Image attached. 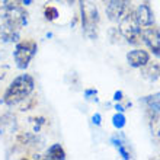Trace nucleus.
<instances>
[{
    "label": "nucleus",
    "instance_id": "f257e3e1",
    "mask_svg": "<svg viewBox=\"0 0 160 160\" xmlns=\"http://www.w3.org/2000/svg\"><path fill=\"white\" fill-rule=\"evenodd\" d=\"M34 77L29 74H22V76L16 77L6 89V92L3 95V102L9 106L21 103L25 98H28L34 92Z\"/></svg>",
    "mask_w": 160,
    "mask_h": 160
},
{
    "label": "nucleus",
    "instance_id": "f03ea898",
    "mask_svg": "<svg viewBox=\"0 0 160 160\" xmlns=\"http://www.w3.org/2000/svg\"><path fill=\"white\" fill-rule=\"evenodd\" d=\"M80 13H82V25H83L84 35L90 39L96 38L98 25H99V12L98 8L89 0H79Z\"/></svg>",
    "mask_w": 160,
    "mask_h": 160
},
{
    "label": "nucleus",
    "instance_id": "7ed1b4c3",
    "mask_svg": "<svg viewBox=\"0 0 160 160\" xmlns=\"http://www.w3.org/2000/svg\"><path fill=\"white\" fill-rule=\"evenodd\" d=\"M119 32L127 42L130 44H138L141 38V26H140L137 18H135L134 10H128V12L121 18V23H119Z\"/></svg>",
    "mask_w": 160,
    "mask_h": 160
},
{
    "label": "nucleus",
    "instance_id": "20e7f679",
    "mask_svg": "<svg viewBox=\"0 0 160 160\" xmlns=\"http://www.w3.org/2000/svg\"><path fill=\"white\" fill-rule=\"evenodd\" d=\"M0 18L3 19L4 25L10 26L13 29H21L28 22V13L22 6H2L0 9Z\"/></svg>",
    "mask_w": 160,
    "mask_h": 160
},
{
    "label": "nucleus",
    "instance_id": "39448f33",
    "mask_svg": "<svg viewBox=\"0 0 160 160\" xmlns=\"http://www.w3.org/2000/svg\"><path fill=\"white\" fill-rule=\"evenodd\" d=\"M38 45L34 39H23V41L18 42L16 48H15V61H16L19 68H26L29 66L31 60L34 58V55L37 54Z\"/></svg>",
    "mask_w": 160,
    "mask_h": 160
},
{
    "label": "nucleus",
    "instance_id": "423d86ee",
    "mask_svg": "<svg viewBox=\"0 0 160 160\" xmlns=\"http://www.w3.org/2000/svg\"><path fill=\"white\" fill-rule=\"evenodd\" d=\"M106 8V15L111 21H119L130 10V0H103Z\"/></svg>",
    "mask_w": 160,
    "mask_h": 160
},
{
    "label": "nucleus",
    "instance_id": "0eeeda50",
    "mask_svg": "<svg viewBox=\"0 0 160 160\" xmlns=\"http://www.w3.org/2000/svg\"><path fill=\"white\" fill-rule=\"evenodd\" d=\"M141 38L154 54L160 55V29L157 26H144V29H141Z\"/></svg>",
    "mask_w": 160,
    "mask_h": 160
},
{
    "label": "nucleus",
    "instance_id": "6e6552de",
    "mask_svg": "<svg viewBox=\"0 0 160 160\" xmlns=\"http://www.w3.org/2000/svg\"><path fill=\"white\" fill-rule=\"evenodd\" d=\"M135 18L138 21L140 26H150L154 23V15H153L152 8L148 6V2H144L137 8V10H134Z\"/></svg>",
    "mask_w": 160,
    "mask_h": 160
},
{
    "label": "nucleus",
    "instance_id": "1a4fd4ad",
    "mask_svg": "<svg viewBox=\"0 0 160 160\" xmlns=\"http://www.w3.org/2000/svg\"><path fill=\"white\" fill-rule=\"evenodd\" d=\"M127 61H128V64L131 67L140 68L150 61V55H148L147 51L144 50H134L127 54Z\"/></svg>",
    "mask_w": 160,
    "mask_h": 160
},
{
    "label": "nucleus",
    "instance_id": "9d476101",
    "mask_svg": "<svg viewBox=\"0 0 160 160\" xmlns=\"http://www.w3.org/2000/svg\"><path fill=\"white\" fill-rule=\"evenodd\" d=\"M140 68H141L143 77L150 80V82H154V80H157L160 77V66L156 63H147Z\"/></svg>",
    "mask_w": 160,
    "mask_h": 160
},
{
    "label": "nucleus",
    "instance_id": "9b49d317",
    "mask_svg": "<svg viewBox=\"0 0 160 160\" xmlns=\"http://www.w3.org/2000/svg\"><path fill=\"white\" fill-rule=\"evenodd\" d=\"M64 157H66V152H64V148L60 144L51 146L48 148V152H47V159H50V160H61Z\"/></svg>",
    "mask_w": 160,
    "mask_h": 160
},
{
    "label": "nucleus",
    "instance_id": "f8f14e48",
    "mask_svg": "<svg viewBox=\"0 0 160 160\" xmlns=\"http://www.w3.org/2000/svg\"><path fill=\"white\" fill-rule=\"evenodd\" d=\"M18 32H19L18 29H13V28L4 25V23H3V26L0 28V34H2V38H3L4 41H16L18 37H19Z\"/></svg>",
    "mask_w": 160,
    "mask_h": 160
},
{
    "label": "nucleus",
    "instance_id": "ddd939ff",
    "mask_svg": "<svg viewBox=\"0 0 160 160\" xmlns=\"http://www.w3.org/2000/svg\"><path fill=\"white\" fill-rule=\"evenodd\" d=\"M15 125H16V122H15V117H12V115H3L0 118V131L2 132L12 131Z\"/></svg>",
    "mask_w": 160,
    "mask_h": 160
},
{
    "label": "nucleus",
    "instance_id": "4468645a",
    "mask_svg": "<svg viewBox=\"0 0 160 160\" xmlns=\"http://www.w3.org/2000/svg\"><path fill=\"white\" fill-rule=\"evenodd\" d=\"M146 103L148 105V109H152L154 114H160V93L148 96L146 99Z\"/></svg>",
    "mask_w": 160,
    "mask_h": 160
},
{
    "label": "nucleus",
    "instance_id": "2eb2a0df",
    "mask_svg": "<svg viewBox=\"0 0 160 160\" xmlns=\"http://www.w3.org/2000/svg\"><path fill=\"white\" fill-rule=\"evenodd\" d=\"M44 16H45L47 21H54V19H57V16H58V10L55 8H52V6H45V9H44Z\"/></svg>",
    "mask_w": 160,
    "mask_h": 160
},
{
    "label": "nucleus",
    "instance_id": "dca6fc26",
    "mask_svg": "<svg viewBox=\"0 0 160 160\" xmlns=\"http://www.w3.org/2000/svg\"><path fill=\"white\" fill-rule=\"evenodd\" d=\"M23 103L21 105V111H28V109H31V108H34L35 105H37V99H35L34 96H28V98H25L23 99Z\"/></svg>",
    "mask_w": 160,
    "mask_h": 160
},
{
    "label": "nucleus",
    "instance_id": "f3484780",
    "mask_svg": "<svg viewBox=\"0 0 160 160\" xmlns=\"http://www.w3.org/2000/svg\"><path fill=\"white\" fill-rule=\"evenodd\" d=\"M112 119H114V125L117 127V128H122V127L125 125V118H124V115L117 114Z\"/></svg>",
    "mask_w": 160,
    "mask_h": 160
},
{
    "label": "nucleus",
    "instance_id": "a211bd4d",
    "mask_svg": "<svg viewBox=\"0 0 160 160\" xmlns=\"http://www.w3.org/2000/svg\"><path fill=\"white\" fill-rule=\"evenodd\" d=\"M21 4H22V0H3V6H9V8L21 6Z\"/></svg>",
    "mask_w": 160,
    "mask_h": 160
},
{
    "label": "nucleus",
    "instance_id": "6ab92c4d",
    "mask_svg": "<svg viewBox=\"0 0 160 160\" xmlns=\"http://www.w3.org/2000/svg\"><path fill=\"white\" fill-rule=\"evenodd\" d=\"M60 3H64V4H67V6H70V4L74 3V0H58Z\"/></svg>",
    "mask_w": 160,
    "mask_h": 160
},
{
    "label": "nucleus",
    "instance_id": "aec40b11",
    "mask_svg": "<svg viewBox=\"0 0 160 160\" xmlns=\"http://www.w3.org/2000/svg\"><path fill=\"white\" fill-rule=\"evenodd\" d=\"M93 122H95V124H101V117H99L98 114L93 117Z\"/></svg>",
    "mask_w": 160,
    "mask_h": 160
},
{
    "label": "nucleus",
    "instance_id": "412c9836",
    "mask_svg": "<svg viewBox=\"0 0 160 160\" xmlns=\"http://www.w3.org/2000/svg\"><path fill=\"white\" fill-rule=\"evenodd\" d=\"M122 99V93L121 92H117L115 93V101H121Z\"/></svg>",
    "mask_w": 160,
    "mask_h": 160
},
{
    "label": "nucleus",
    "instance_id": "4be33fe9",
    "mask_svg": "<svg viewBox=\"0 0 160 160\" xmlns=\"http://www.w3.org/2000/svg\"><path fill=\"white\" fill-rule=\"evenodd\" d=\"M2 2H3V0H0V3H2Z\"/></svg>",
    "mask_w": 160,
    "mask_h": 160
},
{
    "label": "nucleus",
    "instance_id": "5701e85b",
    "mask_svg": "<svg viewBox=\"0 0 160 160\" xmlns=\"http://www.w3.org/2000/svg\"><path fill=\"white\" fill-rule=\"evenodd\" d=\"M157 159H160V156H159V157H157Z\"/></svg>",
    "mask_w": 160,
    "mask_h": 160
}]
</instances>
